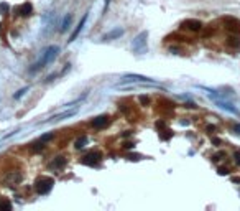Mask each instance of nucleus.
Returning <instances> with one entry per match:
<instances>
[{"label":"nucleus","mask_w":240,"mask_h":211,"mask_svg":"<svg viewBox=\"0 0 240 211\" xmlns=\"http://www.w3.org/2000/svg\"><path fill=\"white\" fill-rule=\"evenodd\" d=\"M58 53H59V46H56V45H51V46H48L46 50H44V53L41 55V59H40V61L35 63V65L30 68V73H35V71H38V69L44 68L48 63H51L54 58H56Z\"/></svg>","instance_id":"obj_1"},{"label":"nucleus","mask_w":240,"mask_h":211,"mask_svg":"<svg viewBox=\"0 0 240 211\" xmlns=\"http://www.w3.org/2000/svg\"><path fill=\"white\" fill-rule=\"evenodd\" d=\"M54 185V180L50 177H41L40 180L35 183V190H36L40 195H46V193L51 191V188H53Z\"/></svg>","instance_id":"obj_2"},{"label":"nucleus","mask_w":240,"mask_h":211,"mask_svg":"<svg viewBox=\"0 0 240 211\" xmlns=\"http://www.w3.org/2000/svg\"><path fill=\"white\" fill-rule=\"evenodd\" d=\"M147 38H148V31H140L133 38V41H132V48L138 53L145 51V48H147Z\"/></svg>","instance_id":"obj_3"},{"label":"nucleus","mask_w":240,"mask_h":211,"mask_svg":"<svg viewBox=\"0 0 240 211\" xmlns=\"http://www.w3.org/2000/svg\"><path fill=\"white\" fill-rule=\"evenodd\" d=\"M127 81H140V83H148V84H156L155 79L147 78V76H141V74H125V78L122 83H127Z\"/></svg>","instance_id":"obj_4"},{"label":"nucleus","mask_w":240,"mask_h":211,"mask_svg":"<svg viewBox=\"0 0 240 211\" xmlns=\"http://www.w3.org/2000/svg\"><path fill=\"white\" fill-rule=\"evenodd\" d=\"M214 102H215V106H217V107L224 109V111L230 112V114H235V115L238 114V111H237V109H235V107H234V106H232L230 102H227V101H220V99L217 97V99H214Z\"/></svg>","instance_id":"obj_5"},{"label":"nucleus","mask_w":240,"mask_h":211,"mask_svg":"<svg viewBox=\"0 0 240 211\" xmlns=\"http://www.w3.org/2000/svg\"><path fill=\"white\" fill-rule=\"evenodd\" d=\"M87 15H89V13H87V12H86V13H84V15H82V18H81V22H79V23H77V27H76V30H74V31H72V33H71V36H69V40H68V41H69V43H71V41H74V40H76V38H77V35H79V33H81V30H82V28H84V25H86V20H87Z\"/></svg>","instance_id":"obj_6"},{"label":"nucleus","mask_w":240,"mask_h":211,"mask_svg":"<svg viewBox=\"0 0 240 211\" xmlns=\"http://www.w3.org/2000/svg\"><path fill=\"white\" fill-rule=\"evenodd\" d=\"M92 127H96V129H102V127H105L107 124H109V115H97V117H94L92 119Z\"/></svg>","instance_id":"obj_7"},{"label":"nucleus","mask_w":240,"mask_h":211,"mask_svg":"<svg viewBox=\"0 0 240 211\" xmlns=\"http://www.w3.org/2000/svg\"><path fill=\"white\" fill-rule=\"evenodd\" d=\"M72 115H76V111H68V112H62L59 115H54V117L51 119H46V121H43V124H48V122H59V121H64V119H69L72 117Z\"/></svg>","instance_id":"obj_8"},{"label":"nucleus","mask_w":240,"mask_h":211,"mask_svg":"<svg viewBox=\"0 0 240 211\" xmlns=\"http://www.w3.org/2000/svg\"><path fill=\"white\" fill-rule=\"evenodd\" d=\"M123 33H125L123 28H115V30H112L110 33L104 35V36H102V41H109V40H115V38H120Z\"/></svg>","instance_id":"obj_9"},{"label":"nucleus","mask_w":240,"mask_h":211,"mask_svg":"<svg viewBox=\"0 0 240 211\" xmlns=\"http://www.w3.org/2000/svg\"><path fill=\"white\" fill-rule=\"evenodd\" d=\"M183 27H186V28H189V30H193V31H199L201 28H202V23L199 22V20H186V22L183 23Z\"/></svg>","instance_id":"obj_10"},{"label":"nucleus","mask_w":240,"mask_h":211,"mask_svg":"<svg viewBox=\"0 0 240 211\" xmlns=\"http://www.w3.org/2000/svg\"><path fill=\"white\" fill-rule=\"evenodd\" d=\"M31 3H28V2H25V3H22V5L18 7V8H17V12L20 13V15L22 17H28L30 13H31Z\"/></svg>","instance_id":"obj_11"},{"label":"nucleus","mask_w":240,"mask_h":211,"mask_svg":"<svg viewBox=\"0 0 240 211\" xmlns=\"http://www.w3.org/2000/svg\"><path fill=\"white\" fill-rule=\"evenodd\" d=\"M64 165H66V158H64V157H56L50 165H48V167H50V168H54V170H58V168L64 167Z\"/></svg>","instance_id":"obj_12"},{"label":"nucleus","mask_w":240,"mask_h":211,"mask_svg":"<svg viewBox=\"0 0 240 211\" xmlns=\"http://www.w3.org/2000/svg\"><path fill=\"white\" fill-rule=\"evenodd\" d=\"M71 22H72V15L69 13V15L64 17V20H62V23H61V33H64V31L68 30L69 25H71Z\"/></svg>","instance_id":"obj_13"},{"label":"nucleus","mask_w":240,"mask_h":211,"mask_svg":"<svg viewBox=\"0 0 240 211\" xmlns=\"http://www.w3.org/2000/svg\"><path fill=\"white\" fill-rule=\"evenodd\" d=\"M87 142H89V139H87V137H86V135H82V137H79V139L76 140L74 147H76V149H77V150H79V149H82V147H86V143H87Z\"/></svg>","instance_id":"obj_14"},{"label":"nucleus","mask_w":240,"mask_h":211,"mask_svg":"<svg viewBox=\"0 0 240 211\" xmlns=\"http://www.w3.org/2000/svg\"><path fill=\"white\" fill-rule=\"evenodd\" d=\"M28 89H30V87H28V86H25V87H22L20 91H17V93L13 94V99H20V97H22V96H23V94H25Z\"/></svg>","instance_id":"obj_15"},{"label":"nucleus","mask_w":240,"mask_h":211,"mask_svg":"<svg viewBox=\"0 0 240 211\" xmlns=\"http://www.w3.org/2000/svg\"><path fill=\"white\" fill-rule=\"evenodd\" d=\"M54 137V132H50V134H44V135H41V142H48V140H51Z\"/></svg>","instance_id":"obj_16"},{"label":"nucleus","mask_w":240,"mask_h":211,"mask_svg":"<svg viewBox=\"0 0 240 211\" xmlns=\"http://www.w3.org/2000/svg\"><path fill=\"white\" fill-rule=\"evenodd\" d=\"M234 162H235V165H238V167H240V150L234 153Z\"/></svg>","instance_id":"obj_17"},{"label":"nucleus","mask_w":240,"mask_h":211,"mask_svg":"<svg viewBox=\"0 0 240 211\" xmlns=\"http://www.w3.org/2000/svg\"><path fill=\"white\" fill-rule=\"evenodd\" d=\"M219 173H220V175H229V173H230V170H229V168H220Z\"/></svg>","instance_id":"obj_18"},{"label":"nucleus","mask_w":240,"mask_h":211,"mask_svg":"<svg viewBox=\"0 0 240 211\" xmlns=\"http://www.w3.org/2000/svg\"><path fill=\"white\" fill-rule=\"evenodd\" d=\"M0 208H7V209H12V205H10V203H0Z\"/></svg>","instance_id":"obj_19"},{"label":"nucleus","mask_w":240,"mask_h":211,"mask_svg":"<svg viewBox=\"0 0 240 211\" xmlns=\"http://www.w3.org/2000/svg\"><path fill=\"white\" fill-rule=\"evenodd\" d=\"M109 3H110V0H105V5H104V10H102V15L107 12V8H109Z\"/></svg>","instance_id":"obj_20"},{"label":"nucleus","mask_w":240,"mask_h":211,"mask_svg":"<svg viewBox=\"0 0 240 211\" xmlns=\"http://www.w3.org/2000/svg\"><path fill=\"white\" fill-rule=\"evenodd\" d=\"M207 132H209V134H214V132H215V127H214V125H207Z\"/></svg>","instance_id":"obj_21"},{"label":"nucleus","mask_w":240,"mask_h":211,"mask_svg":"<svg viewBox=\"0 0 240 211\" xmlns=\"http://www.w3.org/2000/svg\"><path fill=\"white\" fill-rule=\"evenodd\" d=\"M123 147H125V149H133V147H135V143H132V142H128V143H125V145H123Z\"/></svg>","instance_id":"obj_22"},{"label":"nucleus","mask_w":240,"mask_h":211,"mask_svg":"<svg viewBox=\"0 0 240 211\" xmlns=\"http://www.w3.org/2000/svg\"><path fill=\"white\" fill-rule=\"evenodd\" d=\"M140 101H141V104H148V97H145V96H141Z\"/></svg>","instance_id":"obj_23"},{"label":"nucleus","mask_w":240,"mask_h":211,"mask_svg":"<svg viewBox=\"0 0 240 211\" xmlns=\"http://www.w3.org/2000/svg\"><path fill=\"white\" fill-rule=\"evenodd\" d=\"M234 131L237 132V134H240V125H238V124H237V125H235V127H234Z\"/></svg>","instance_id":"obj_24"}]
</instances>
